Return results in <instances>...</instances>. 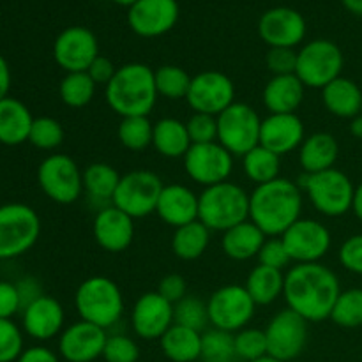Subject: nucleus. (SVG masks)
<instances>
[{
	"instance_id": "nucleus-34",
	"label": "nucleus",
	"mask_w": 362,
	"mask_h": 362,
	"mask_svg": "<svg viewBox=\"0 0 362 362\" xmlns=\"http://www.w3.org/2000/svg\"><path fill=\"white\" fill-rule=\"evenodd\" d=\"M244 288L251 296L257 306H271L283 296L285 290V274L278 269L265 267L258 264L250 271Z\"/></svg>"
},
{
	"instance_id": "nucleus-6",
	"label": "nucleus",
	"mask_w": 362,
	"mask_h": 362,
	"mask_svg": "<svg viewBox=\"0 0 362 362\" xmlns=\"http://www.w3.org/2000/svg\"><path fill=\"white\" fill-rule=\"evenodd\" d=\"M310 204L325 218H341L352 211L356 186L345 172L338 168L306 175L299 182Z\"/></svg>"
},
{
	"instance_id": "nucleus-19",
	"label": "nucleus",
	"mask_w": 362,
	"mask_h": 362,
	"mask_svg": "<svg viewBox=\"0 0 362 362\" xmlns=\"http://www.w3.org/2000/svg\"><path fill=\"white\" fill-rule=\"evenodd\" d=\"M179 14L177 0H138L127 9V23L140 37H161L175 27Z\"/></svg>"
},
{
	"instance_id": "nucleus-58",
	"label": "nucleus",
	"mask_w": 362,
	"mask_h": 362,
	"mask_svg": "<svg viewBox=\"0 0 362 362\" xmlns=\"http://www.w3.org/2000/svg\"><path fill=\"white\" fill-rule=\"evenodd\" d=\"M350 133H352V136L357 138V140H362V113L350 120Z\"/></svg>"
},
{
	"instance_id": "nucleus-16",
	"label": "nucleus",
	"mask_w": 362,
	"mask_h": 362,
	"mask_svg": "<svg viewBox=\"0 0 362 362\" xmlns=\"http://www.w3.org/2000/svg\"><path fill=\"white\" fill-rule=\"evenodd\" d=\"M186 101L194 113L218 117L235 103V83L221 71H202L191 78Z\"/></svg>"
},
{
	"instance_id": "nucleus-5",
	"label": "nucleus",
	"mask_w": 362,
	"mask_h": 362,
	"mask_svg": "<svg viewBox=\"0 0 362 362\" xmlns=\"http://www.w3.org/2000/svg\"><path fill=\"white\" fill-rule=\"evenodd\" d=\"M74 308L80 320L108 331L120 322L126 304L122 290L112 278L92 276L76 288Z\"/></svg>"
},
{
	"instance_id": "nucleus-37",
	"label": "nucleus",
	"mask_w": 362,
	"mask_h": 362,
	"mask_svg": "<svg viewBox=\"0 0 362 362\" xmlns=\"http://www.w3.org/2000/svg\"><path fill=\"white\" fill-rule=\"evenodd\" d=\"M95 90H98V85L88 76L87 71L66 73L59 85L60 101L69 108H85L87 105H90Z\"/></svg>"
},
{
	"instance_id": "nucleus-51",
	"label": "nucleus",
	"mask_w": 362,
	"mask_h": 362,
	"mask_svg": "<svg viewBox=\"0 0 362 362\" xmlns=\"http://www.w3.org/2000/svg\"><path fill=\"white\" fill-rule=\"evenodd\" d=\"M156 292H158L161 297H165L168 303L177 304L179 300H182L184 297H186V292H187L186 279H184L180 274H175V272H173V274L163 276Z\"/></svg>"
},
{
	"instance_id": "nucleus-22",
	"label": "nucleus",
	"mask_w": 362,
	"mask_h": 362,
	"mask_svg": "<svg viewBox=\"0 0 362 362\" xmlns=\"http://www.w3.org/2000/svg\"><path fill=\"white\" fill-rule=\"evenodd\" d=\"M306 138V127L297 113H269L262 119L260 145L279 158L299 151Z\"/></svg>"
},
{
	"instance_id": "nucleus-60",
	"label": "nucleus",
	"mask_w": 362,
	"mask_h": 362,
	"mask_svg": "<svg viewBox=\"0 0 362 362\" xmlns=\"http://www.w3.org/2000/svg\"><path fill=\"white\" fill-rule=\"evenodd\" d=\"M112 2H115L117 6H122V7H127V9H129V7L133 6V4H136L138 0H112Z\"/></svg>"
},
{
	"instance_id": "nucleus-41",
	"label": "nucleus",
	"mask_w": 362,
	"mask_h": 362,
	"mask_svg": "<svg viewBox=\"0 0 362 362\" xmlns=\"http://www.w3.org/2000/svg\"><path fill=\"white\" fill-rule=\"evenodd\" d=\"M331 320L343 329L362 327V288L341 290L332 308Z\"/></svg>"
},
{
	"instance_id": "nucleus-23",
	"label": "nucleus",
	"mask_w": 362,
	"mask_h": 362,
	"mask_svg": "<svg viewBox=\"0 0 362 362\" xmlns=\"http://www.w3.org/2000/svg\"><path fill=\"white\" fill-rule=\"evenodd\" d=\"M92 235L101 250L108 253H122L133 244L134 219L112 204L95 212Z\"/></svg>"
},
{
	"instance_id": "nucleus-59",
	"label": "nucleus",
	"mask_w": 362,
	"mask_h": 362,
	"mask_svg": "<svg viewBox=\"0 0 362 362\" xmlns=\"http://www.w3.org/2000/svg\"><path fill=\"white\" fill-rule=\"evenodd\" d=\"M346 11H350L356 16H362V0H341Z\"/></svg>"
},
{
	"instance_id": "nucleus-31",
	"label": "nucleus",
	"mask_w": 362,
	"mask_h": 362,
	"mask_svg": "<svg viewBox=\"0 0 362 362\" xmlns=\"http://www.w3.org/2000/svg\"><path fill=\"white\" fill-rule=\"evenodd\" d=\"M191 138L187 126L175 117H163L154 122L152 147L168 159H182L191 148Z\"/></svg>"
},
{
	"instance_id": "nucleus-20",
	"label": "nucleus",
	"mask_w": 362,
	"mask_h": 362,
	"mask_svg": "<svg viewBox=\"0 0 362 362\" xmlns=\"http://www.w3.org/2000/svg\"><path fill=\"white\" fill-rule=\"evenodd\" d=\"M173 325V304L158 292H145L131 308V327L138 338L151 341L161 336Z\"/></svg>"
},
{
	"instance_id": "nucleus-3",
	"label": "nucleus",
	"mask_w": 362,
	"mask_h": 362,
	"mask_svg": "<svg viewBox=\"0 0 362 362\" xmlns=\"http://www.w3.org/2000/svg\"><path fill=\"white\" fill-rule=\"evenodd\" d=\"M158 98L154 69L141 62H129L117 67L115 76L105 87L106 105L120 119L148 117Z\"/></svg>"
},
{
	"instance_id": "nucleus-14",
	"label": "nucleus",
	"mask_w": 362,
	"mask_h": 362,
	"mask_svg": "<svg viewBox=\"0 0 362 362\" xmlns=\"http://www.w3.org/2000/svg\"><path fill=\"white\" fill-rule=\"evenodd\" d=\"M233 156L219 141L191 145L182 158L186 175L204 187L226 182L233 172Z\"/></svg>"
},
{
	"instance_id": "nucleus-40",
	"label": "nucleus",
	"mask_w": 362,
	"mask_h": 362,
	"mask_svg": "<svg viewBox=\"0 0 362 362\" xmlns=\"http://www.w3.org/2000/svg\"><path fill=\"white\" fill-rule=\"evenodd\" d=\"M202 362H237L235 341L232 332L219 331L212 327L211 331L202 332Z\"/></svg>"
},
{
	"instance_id": "nucleus-21",
	"label": "nucleus",
	"mask_w": 362,
	"mask_h": 362,
	"mask_svg": "<svg viewBox=\"0 0 362 362\" xmlns=\"http://www.w3.org/2000/svg\"><path fill=\"white\" fill-rule=\"evenodd\" d=\"M108 334L105 329L78 320L59 336V354L67 362H94L103 357Z\"/></svg>"
},
{
	"instance_id": "nucleus-61",
	"label": "nucleus",
	"mask_w": 362,
	"mask_h": 362,
	"mask_svg": "<svg viewBox=\"0 0 362 362\" xmlns=\"http://www.w3.org/2000/svg\"><path fill=\"white\" fill-rule=\"evenodd\" d=\"M251 362H281V361L274 359V357H272V356H264V357H260V359H257V361H251Z\"/></svg>"
},
{
	"instance_id": "nucleus-10",
	"label": "nucleus",
	"mask_w": 362,
	"mask_h": 362,
	"mask_svg": "<svg viewBox=\"0 0 362 362\" xmlns=\"http://www.w3.org/2000/svg\"><path fill=\"white\" fill-rule=\"evenodd\" d=\"M37 184L52 202L71 205L83 194V172L67 154H49L39 163Z\"/></svg>"
},
{
	"instance_id": "nucleus-50",
	"label": "nucleus",
	"mask_w": 362,
	"mask_h": 362,
	"mask_svg": "<svg viewBox=\"0 0 362 362\" xmlns=\"http://www.w3.org/2000/svg\"><path fill=\"white\" fill-rule=\"evenodd\" d=\"M339 264L352 274L362 276V233L349 237L339 247Z\"/></svg>"
},
{
	"instance_id": "nucleus-24",
	"label": "nucleus",
	"mask_w": 362,
	"mask_h": 362,
	"mask_svg": "<svg viewBox=\"0 0 362 362\" xmlns=\"http://www.w3.org/2000/svg\"><path fill=\"white\" fill-rule=\"evenodd\" d=\"M25 334L35 341H49L62 334L66 324L64 306L52 296H41L21 311Z\"/></svg>"
},
{
	"instance_id": "nucleus-38",
	"label": "nucleus",
	"mask_w": 362,
	"mask_h": 362,
	"mask_svg": "<svg viewBox=\"0 0 362 362\" xmlns=\"http://www.w3.org/2000/svg\"><path fill=\"white\" fill-rule=\"evenodd\" d=\"M191 78L186 69L180 66H173V64H165V66L158 67L154 71V81L156 90H158L159 98L170 99V101H179V99H186L187 92H189Z\"/></svg>"
},
{
	"instance_id": "nucleus-26",
	"label": "nucleus",
	"mask_w": 362,
	"mask_h": 362,
	"mask_svg": "<svg viewBox=\"0 0 362 362\" xmlns=\"http://www.w3.org/2000/svg\"><path fill=\"white\" fill-rule=\"evenodd\" d=\"M306 95V87L296 74L272 76L265 83L262 101L269 113H296Z\"/></svg>"
},
{
	"instance_id": "nucleus-8",
	"label": "nucleus",
	"mask_w": 362,
	"mask_h": 362,
	"mask_svg": "<svg viewBox=\"0 0 362 362\" xmlns=\"http://www.w3.org/2000/svg\"><path fill=\"white\" fill-rule=\"evenodd\" d=\"M345 57L331 39H313L297 49L296 76L306 88H324L341 76Z\"/></svg>"
},
{
	"instance_id": "nucleus-44",
	"label": "nucleus",
	"mask_w": 362,
	"mask_h": 362,
	"mask_svg": "<svg viewBox=\"0 0 362 362\" xmlns=\"http://www.w3.org/2000/svg\"><path fill=\"white\" fill-rule=\"evenodd\" d=\"M233 341H235V352L239 361L251 362L264 356H269L267 336H265L264 329L250 327L247 325V327L240 329L239 332L233 334Z\"/></svg>"
},
{
	"instance_id": "nucleus-55",
	"label": "nucleus",
	"mask_w": 362,
	"mask_h": 362,
	"mask_svg": "<svg viewBox=\"0 0 362 362\" xmlns=\"http://www.w3.org/2000/svg\"><path fill=\"white\" fill-rule=\"evenodd\" d=\"M16 362H60L55 352H52L46 346H30V349H25L23 354L20 356V359Z\"/></svg>"
},
{
	"instance_id": "nucleus-15",
	"label": "nucleus",
	"mask_w": 362,
	"mask_h": 362,
	"mask_svg": "<svg viewBox=\"0 0 362 362\" xmlns=\"http://www.w3.org/2000/svg\"><path fill=\"white\" fill-rule=\"evenodd\" d=\"M292 264H318L332 246V235L318 219L300 218L281 235Z\"/></svg>"
},
{
	"instance_id": "nucleus-13",
	"label": "nucleus",
	"mask_w": 362,
	"mask_h": 362,
	"mask_svg": "<svg viewBox=\"0 0 362 362\" xmlns=\"http://www.w3.org/2000/svg\"><path fill=\"white\" fill-rule=\"evenodd\" d=\"M308 325L310 322H306L300 315L288 308L278 311L264 329L267 336L269 356L281 362L297 359L308 345V338H310Z\"/></svg>"
},
{
	"instance_id": "nucleus-36",
	"label": "nucleus",
	"mask_w": 362,
	"mask_h": 362,
	"mask_svg": "<svg viewBox=\"0 0 362 362\" xmlns=\"http://www.w3.org/2000/svg\"><path fill=\"white\" fill-rule=\"evenodd\" d=\"M243 170L247 180H251L255 186L267 184L281 177L279 175L281 173V158L269 148L258 145L246 156H243Z\"/></svg>"
},
{
	"instance_id": "nucleus-46",
	"label": "nucleus",
	"mask_w": 362,
	"mask_h": 362,
	"mask_svg": "<svg viewBox=\"0 0 362 362\" xmlns=\"http://www.w3.org/2000/svg\"><path fill=\"white\" fill-rule=\"evenodd\" d=\"M103 359L106 362H136L140 359V346L126 334H112L106 338Z\"/></svg>"
},
{
	"instance_id": "nucleus-47",
	"label": "nucleus",
	"mask_w": 362,
	"mask_h": 362,
	"mask_svg": "<svg viewBox=\"0 0 362 362\" xmlns=\"http://www.w3.org/2000/svg\"><path fill=\"white\" fill-rule=\"evenodd\" d=\"M186 126L193 145L218 141V117L207 115V113H193Z\"/></svg>"
},
{
	"instance_id": "nucleus-17",
	"label": "nucleus",
	"mask_w": 362,
	"mask_h": 362,
	"mask_svg": "<svg viewBox=\"0 0 362 362\" xmlns=\"http://www.w3.org/2000/svg\"><path fill=\"white\" fill-rule=\"evenodd\" d=\"M99 57V42L94 32L87 27H67L53 42V59L66 73H81Z\"/></svg>"
},
{
	"instance_id": "nucleus-33",
	"label": "nucleus",
	"mask_w": 362,
	"mask_h": 362,
	"mask_svg": "<svg viewBox=\"0 0 362 362\" xmlns=\"http://www.w3.org/2000/svg\"><path fill=\"white\" fill-rule=\"evenodd\" d=\"M159 346L166 359L172 362L200 361L202 332L173 324L159 339Z\"/></svg>"
},
{
	"instance_id": "nucleus-1",
	"label": "nucleus",
	"mask_w": 362,
	"mask_h": 362,
	"mask_svg": "<svg viewBox=\"0 0 362 362\" xmlns=\"http://www.w3.org/2000/svg\"><path fill=\"white\" fill-rule=\"evenodd\" d=\"M341 293V285L332 269L324 264H296L285 274L283 299L310 324L331 318L332 308Z\"/></svg>"
},
{
	"instance_id": "nucleus-28",
	"label": "nucleus",
	"mask_w": 362,
	"mask_h": 362,
	"mask_svg": "<svg viewBox=\"0 0 362 362\" xmlns=\"http://www.w3.org/2000/svg\"><path fill=\"white\" fill-rule=\"evenodd\" d=\"M322 103L331 115L352 120L362 113V88L350 78L339 76L322 88Z\"/></svg>"
},
{
	"instance_id": "nucleus-18",
	"label": "nucleus",
	"mask_w": 362,
	"mask_h": 362,
	"mask_svg": "<svg viewBox=\"0 0 362 362\" xmlns=\"http://www.w3.org/2000/svg\"><path fill=\"white\" fill-rule=\"evenodd\" d=\"M306 20L292 7H272L258 21V34L269 48H293L304 41Z\"/></svg>"
},
{
	"instance_id": "nucleus-12",
	"label": "nucleus",
	"mask_w": 362,
	"mask_h": 362,
	"mask_svg": "<svg viewBox=\"0 0 362 362\" xmlns=\"http://www.w3.org/2000/svg\"><path fill=\"white\" fill-rule=\"evenodd\" d=\"M207 310L212 327L235 334L253 320L257 304L244 285H225L209 297Z\"/></svg>"
},
{
	"instance_id": "nucleus-45",
	"label": "nucleus",
	"mask_w": 362,
	"mask_h": 362,
	"mask_svg": "<svg viewBox=\"0 0 362 362\" xmlns=\"http://www.w3.org/2000/svg\"><path fill=\"white\" fill-rule=\"evenodd\" d=\"M23 332L13 320L0 318V362H16L25 350Z\"/></svg>"
},
{
	"instance_id": "nucleus-30",
	"label": "nucleus",
	"mask_w": 362,
	"mask_h": 362,
	"mask_svg": "<svg viewBox=\"0 0 362 362\" xmlns=\"http://www.w3.org/2000/svg\"><path fill=\"white\" fill-rule=\"evenodd\" d=\"M265 240L267 235L251 219H247L223 232L221 247L223 253L232 260L247 262L258 257Z\"/></svg>"
},
{
	"instance_id": "nucleus-43",
	"label": "nucleus",
	"mask_w": 362,
	"mask_h": 362,
	"mask_svg": "<svg viewBox=\"0 0 362 362\" xmlns=\"http://www.w3.org/2000/svg\"><path fill=\"white\" fill-rule=\"evenodd\" d=\"M64 127L53 117H37L34 119L30 127V134H28V144L34 145L39 151H55L62 145Z\"/></svg>"
},
{
	"instance_id": "nucleus-9",
	"label": "nucleus",
	"mask_w": 362,
	"mask_h": 362,
	"mask_svg": "<svg viewBox=\"0 0 362 362\" xmlns=\"http://www.w3.org/2000/svg\"><path fill=\"white\" fill-rule=\"evenodd\" d=\"M260 115L247 103L235 101L218 115V141L233 158H243L260 145Z\"/></svg>"
},
{
	"instance_id": "nucleus-11",
	"label": "nucleus",
	"mask_w": 362,
	"mask_h": 362,
	"mask_svg": "<svg viewBox=\"0 0 362 362\" xmlns=\"http://www.w3.org/2000/svg\"><path fill=\"white\" fill-rule=\"evenodd\" d=\"M165 187L158 173L151 170H133L120 177L112 204L133 219L154 214L158 200Z\"/></svg>"
},
{
	"instance_id": "nucleus-35",
	"label": "nucleus",
	"mask_w": 362,
	"mask_h": 362,
	"mask_svg": "<svg viewBox=\"0 0 362 362\" xmlns=\"http://www.w3.org/2000/svg\"><path fill=\"white\" fill-rule=\"evenodd\" d=\"M211 244V230L202 221H193L175 228L172 237V251L179 260L193 262L204 257Z\"/></svg>"
},
{
	"instance_id": "nucleus-27",
	"label": "nucleus",
	"mask_w": 362,
	"mask_h": 362,
	"mask_svg": "<svg viewBox=\"0 0 362 362\" xmlns=\"http://www.w3.org/2000/svg\"><path fill=\"white\" fill-rule=\"evenodd\" d=\"M338 158V140L325 131H318L306 136L299 147V165L306 175L334 168Z\"/></svg>"
},
{
	"instance_id": "nucleus-56",
	"label": "nucleus",
	"mask_w": 362,
	"mask_h": 362,
	"mask_svg": "<svg viewBox=\"0 0 362 362\" xmlns=\"http://www.w3.org/2000/svg\"><path fill=\"white\" fill-rule=\"evenodd\" d=\"M11 80H13V78H11L9 64H7V60L4 59V55H0V101L9 95Z\"/></svg>"
},
{
	"instance_id": "nucleus-39",
	"label": "nucleus",
	"mask_w": 362,
	"mask_h": 362,
	"mask_svg": "<svg viewBox=\"0 0 362 362\" xmlns=\"http://www.w3.org/2000/svg\"><path fill=\"white\" fill-rule=\"evenodd\" d=\"M154 124L148 117H126L120 120L117 138L127 151L141 152L152 145Z\"/></svg>"
},
{
	"instance_id": "nucleus-52",
	"label": "nucleus",
	"mask_w": 362,
	"mask_h": 362,
	"mask_svg": "<svg viewBox=\"0 0 362 362\" xmlns=\"http://www.w3.org/2000/svg\"><path fill=\"white\" fill-rule=\"evenodd\" d=\"M21 311V299L18 293L16 283L0 281V318L13 320V317Z\"/></svg>"
},
{
	"instance_id": "nucleus-2",
	"label": "nucleus",
	"mask_w": 362,
	"mask_h": 362,
	"mask_svg": "<svg viewBox=\"0 0 362 362\" xmlns=\"http://www.w3.org/2000/svg\"><path fill=\"white\" fill-rule=\"evenodd\" d=\"M304 193L293 180L278 177L250 193V219L267 237H281L303 218Z\"/></svg>"
},
{
	"instance_id": "nucleus-57",
	"label": "nucleus",
	"mask_w": 362,
	"mask_h": 362,
	"mask_svg": "<svg viewBox=\"0 0 362 362\" xmlns=\"http://www.w3.org/2000/svg\"><path fill=\"white\" fill-rule=\"evenodd\" d=\"M352 212H354V214H356V218L362 223V182L359 184V186H356V194H354Z\"/></svg>"
},
{
	"instance_id": "nucleus-32",
	"label": "nucleus",
	"mask_w": 362,
	"mask_h": 362,
	"mask_svg": "<svg viewBox=\"0 0 362 362\" xmlns=\"http://www.w3.org/2000/svg\"><path fill=\"white\" fill-rule=\"evenodd\" d=\"M120 177L122 175L108 163H92L83 170V193L98 211L112 205Z\"/></svg>"
},
{
	"instance_id": "nucleus-4",
	"label": "nucleus",
	"mask_w": 362,
	"mask_h": 362,
	"mask_svg": "<svg viewBox=\"0 0 362 362\" xmlns=\"http://www.w3.org/2000/svg\"><path fill=\"white\" fill-rule=\"evenodd\" d=\"M250 219V193L235 182L204 187L198 194V221L211 232H226Z\"/></svg>"
},
{
	"instance_id": "nucleus-42",
	"label": "nucleus",
	"mask_w": 362,
	"mask_h": 362,
	"mask_svg": "<svg viewBox=\"0 0 362 362\" xmlns=\"http://www.w3.org/2000/svg\"><path fill=\"white\" fill-rule=\"evenodd\" d=\"M173 324L189 327L198 332H205L207 325L211 324L207 303H204L198 297L186 296L182 300L173 304Z\"/></svg>"
},
{
	"instance_id": "nucleus-29",
	"label": "nucleus",
	"mask_w": 362,
	"mask_h": 362,
	"mask_svg": "<svg viewBox=\"0 0 362 362\" xmlns=\"http://www.w3.org/2000/svg\"><path fill=\"white\" fill-rule=\"evenodd\" d=\"M32 122L30 110L20 99L7 95L0 101V144L16 147L28 141Z\"/></svg>"
},
{
	"instance_id": "nucleus-49",
	"label": "nucleus",
	"mask_w": 362,
	"mask_h": 362,
	"mask_svg": "<svg viewBox=\"0 0 362 362\" xmlns=\"http://www.w3.org/2000/svg\"><path fill=\"white\" fill-rule=\"evenodd\" d=\"M265 66L272 76H285L296 74L297 49L293 48H269L265 55Z\"/></svg>"
},
{
	"instance_id": "nucleus-48",
	"label": "nucleus",
	"mask_w": 362,
	"mask_h": 362,
	"mask_svg": "<svg viewBox=\"0 0 362 362\" xmlns=\"http://www.w3.org/2000/svg\"><path fill=\"white\" fill-rule=\"evenodd\" d=\"M257 258L260 265L278 269V271H283V269H286L292 264L281 237H267V240L264 243Z\"/></svg>"
},
{
	"instance_id": "nucleus-7",
	"label": "nucleus",
	"mask_w": 362,
	"mask_h": 362,
	"mask_svg": "<svg viewBox=\"0 0 362 362\" xmlns=\"http://www.w3.org/2000/svg\"><path fill=\"white\" fill-rule=\"evenodd\" d=\"M41 235V218L27 204L0 205V260L30 251Z\"/></svg>"
},
{
	"instance_id": "nucleus-25",
	"label": "nucleus",
	"mask_w": 362,
	"mask_h": 362,
	"mask_svg": "<svg viewBox=\"0 0 362 362\" xmlns=\"http://www.w3.org/2000/svg\"><path fill=\"white\" fill-rule=\"evenodd\" d=\"M156 214L172 228L189 225L198 219V194L184 184H166L158 200Z\"/></svg>"
},
{
	"instance_id": "nucleus-54",
	"label": "nucleus",
	"mask_w": 362,
	"mask_h": 362,
	"mask_svg": "<svg viewBox=\"0 0 362 362\" xmlns=\"http://www.w3.org/2000/svg\"><path fill=\"white\" fill-rule=\"evenodd\" d=\"M16 288L21 299V311H23L28 304H32L34 300H37L39 297L45 296V293H42L41 283H39L35 278H30V276H28V278L20 279V281L16 283Z\"/></svg>"
},
{
	"instance_id": "nucleus-53",
	"label": "nucleus",
	"mask_w": 362,
	"mask_h": 362,
	"mask_svg": "<svg viewBox=\"0 0 362 362\" xmlns=\"http://www.w3.org/2000/svg\"><path fill=\"white\" fill-rule=\"evenodd\" d=\"M87 73H88V76L95 81V85H105L106 87V85L110 83V80L115 76L117 67H115V64L108 59V57L99 55L98 59L90 64V67L87 69Z\"/></svg>"
}]
</instances>
